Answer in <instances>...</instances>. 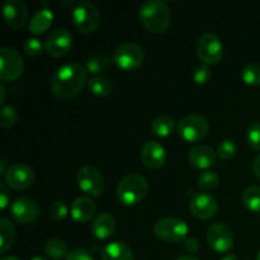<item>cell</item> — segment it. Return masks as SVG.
<instances>
[{
  "label": "cell",
  "instance_id": "6da1fadb",
  "mask_svg": "<svg viewBox=\"0 0 260 260\" xmlns=\"http://www.w3.org/2000/svg\"><path fill=\"white\" fill-rule=\"evenodd\" d=\"M88 81V71L79 63H68L56 70L51 79V91L58 99L78 95Z\"/></svg>",
  "mask_w": 260,
  "mask_h": 260
},
{
  "label": "cell",
  "instance_id": "7a4b0ae2",
  "mask_svg": "<svg viewBox=\"0 0 260 260\" xmlns=\"http://www.w3.org/2000/svg\"><path fill=\"white\" fill-rule=\"evenodd\" d=\"M139 19L151 33H164L169 28L172 15L167 3L162 0H147L140 7Z\"/></svg>",
  "mask_w": 260,
  "mask_h": 260
},
{
  "label": "cell",
  "instance_id": "3957f363",
  "mask_svg": "<svg viewBox=\"0 0 260 260\" xmlns=\"http://www.w3.org/2000/svg\"><path fill=\"white\" fill-rule=\"evenodd\" d=\"M149 184L140 174H128L119 180L117 185V198L124 206H136L146 197Z\"/></svg>",
  "mask_w": 260,
  "mask_h": 260
},
{
  "label": "cell",
  "instance_id": "277c9868",
  "mask_svg": "<svg viewBox=\"0 0 260 260\" xmlns=\"http://www.w3.org/2000/svg\"><path fill=\"white\" fill-rule=\"evenodd\" d=\"M73 23L81 33H93L101 24V13L90 2H80L73 8Z\"/></svg>",
  "mask_w": 260,
  "mask_h": 260
},
{
  "label": "cell",
  "instance_id": "5b68a950",
  "mask_svg": "<svg viewBox=\"0 0 260 260\" xmlns=\"http://www.w3.org/2000/svg\"><path fill=\"white\" fill-rule=\"evenodd\" d=\"M145 61V51L136 43H122L114 50L113 62L123 71H134Z\"/></svg>",
  "mask_w": 260,
  "mask_h": 260
},
{
  "label": "cell",
  "instance_id": "8992f818",
  "mask_svg": "<svg viewBox=\"0 0 260 260\" xmlns=\"http://www.w3.org/2000/svg\"><path fill=\"white\" fill-rule=\"evenodd\" d=\"M196 52L205 65H216L223 57V45L213 33H203L196 43Z\"/></svg>",
  "mask_w": 260,
  "mask_h": 260
},
{
  "label": "cell",
  "instance_id": "52a82bcc",
  "mask_svg": "<svg viewBox=\"0 0 260 260\" xmlns=\"http://www.w3.org/2000/svg\"><path fill=\"white\" fill-rule=\"evenodd\" d=\"M210 131L208 121L202 116L190 114L180 119L178 124V135L185 142H200Z\"/></svg>",
  "mask_w": 260,
  "mask_h": 260
},
{
  "label": "cell",
  "instance_id": "ba28073f",
  "mask_svg": "<svg viewBox=\"0 0 260 260\" xmlns=\"http://www.w3.org/2000/svg\"><path fill=\"white\" fill-rule=\"evenodd\" d=\"M24 70V62L17 50L3 47L0 50V79L5 83H12L20 78Z\"/></svg>",
  "mask_w": 260,
  "mask_h": 260
},
{
  "label": "cell",
  "instance_id": "9c48e42d",
  "mask_svg": "<svg viewBox=\"0 0 260 260\" xmlns=\"http://www.w3.org/2000/svg\"><path fill=\"white\" fill-rule=\"evenodd\" d=\"M188 225L183 220L174 217H165L157 221L154 226V233L160 240L167 243H178L184 240L188 235Z\"/></svg>",
  "mask_w": 260,
  "mask_h": 260
},
{
  "label": "cell",
  "instance_id": "30bf717a",
  "mask_svg": "<svg viewBox=\"0 0 260 260\" xmlns=\"http://www.w3.org/2000/svg\"><path fill=\"white\" fill-rule=\"evenodd\" d=\"M79 188L91 197H99L104 192V178L93 165L81 167L78 172Z\"/></svg>",
  "mask_w": 260,
  "mask_h": 260
},
{
  "label": "cell",
  "instance_id": "8fae6325",
  "mask_svg": "<svg viewBox=\"0 0 260 260\" xmlns=\"http://www.w3.org/2000/svg\"><path fill=\"white\" fill-rule=\"evenodd\" d=\"M207 243L216 253H228L234 246V234L225 223H213L207 231Z\"/></svg>",
  "mask_w": 260,
  "mask_h": 260
},
{
  "label": "cell",
  "instance_id": "7c38bea8",
  "mask_svg": "<svg viewBox=\"0 0 260 260\" xmlns=\"http://www.w3.org/2000/svg\"><path fill=\"white\" fill-rule=\"evenodd\" d=\"M73 47V35L66 28H58L48 35L45 50L52 57H63Z\"/></svg>",
  "mask_w": 260,
  "mask_h": 260
},
{
  "label": "cell",
  "instance_id": "4fadbf2b",
  "mask_svg": "<svg viewBox=\"0 0 260 260\" xmlns=\"http://www.w3.org/2000/svg\"><path fill=\"white\" fill-rule=\"evenodd\" d=\"M35 182V172L27 164H14L5 173V183L12 189L24 190Z\"/></svg>",
  "mask_w": 260,
  "mask_h": 260
},
{
  "label": "cell",
  "instance_id": "5bb4252c",
  "mask_svg": "<svg viewBox=\"0 0 260 260\" xmlns=\"http://www.w3.org/2000/svg\"><path fill=\"white\" fill-rule=\"evenodd\" d=\"M190 213L198 220H210L217 213L218 203L216 198H213L207 193H196L189 203Z\"/></svg>",
  "mask_w": 260,
  "mask_h": 260
},
{
  "label": "cell",
  "instance_id": "9a60e30c",
  "mask_svg": "<svg viewBox=\"0 0 260 260\" xmlns=\"http://www.w3.org/2000/svg\"><path fill=\"white\" fill-rule=\"evenodd\" d=\"M10 213L18 223L27 225V223L35 222L37 220L38 215H40V208H38L37 203L30 198L20 197L12 203Z\"/></svg>",
  "mask_w": 260,
  "mask_h": 260
},
{
  "label": "cell",
  "instance_id": "2e32d148",
  "mask_svg": "<svg viewBox=\"0 0 260 260\" xmlns=\"http://www.w3.org/2000/svg\"><path fill=\"white\" fill-rule=\"evenodd\" d=\"M4 19L9 27L14 29L24 27L28 20L27 5L22 0H8L3 7Z\"/></svg>",
  "mask_w": 260,
  "mask_h": 260
},
{
  "label": "cell",
  "instance_id": "e0dca14e",
  "mask_svg": "<svg viewBox=\"0 0 260 260\" xmlns=\"http://www.w3.org/2000/svg\"><path fill=\"white\" fill-rule=\"evenodd\" d=\"M142 164L151 170H157L164 167L167 160L165 149L157 141H147L140 152Z\"/></svg>",
  "mask_w": 260,
  "mask_h": 260
},
{
  "label": "cell",
  "instance_id": "ac0fdd59",
  "mask_svg": "<svg viewBox=\"0 0 260 260\" xmlns=\"http://www.w3.org/2000/svg\"><path fill=\"white\" fill-rule=\"evenodd\" d=\"M188 159L196 169H210L216 164V154L207 145H196L190 149Z\"/></svg>",
  "mask_w": 260,
  "mask_h": 260
},
{
  "label": "cell",
  "instance_id": "d6986e66",
  "mask_svg": "<svg viewBox=\"0 0 260 260\" xmlns=\"http://www.w3.org/2000/svg\"><path fill=\"white\" fill-rule=\"evenodd\" d=\"M114 231H116V220L108 212L99 213L91 223V234L101 240L109 239Z\"/></svg>",
  "mask_w": 260,
  "mask_h": 260
},
{
  "label": "cell",
  "instance_id": "ffe728a7",
  "mask_svg": "<svg viewBox=\"0 0 260 260\" xmlns=\"http://www.w3.org/2000/svg\"><path fill=\"white\" fill-rule=\"evenodd\" d=\"M95 213V205L88 197H78L71 203V217L76 222H88Z\"/></svg>",
  "mask_w": 260,
  "mask_h": 260
},
{
  "label": "cell",
  "instance_id": "44dd1931",
  "mask_svg": "<svg viewBox=\"0 0 260 260\" xmlns=\"http://www.w3.org/2000/svg\"><path fill=\"white\" fill-rule=\"evenodd\" d=\"M102 260H135V258L127 244L114 241L102 250Z\"/></svg>",
  "mask_w": 260,
  "mask_h": 260
},
{
  "label": "cell",
  "instance_id": "7402d4cb",
  "mask_svg": "<svg viewBox=\"0 0 260 260\" xmlns=\"http://www.w3.org/2000/svg\"><path fill=\"white\" fill-rule=\"evenodd\" d=\"M53 20V13L50 9L45 8V9H41L33 15V18L30 19L29 23V32L33 35H42L45 33L48 28L51 27Z\"/></svg>",
  "mask_w": 260,
  "mask_h": 260
},
{
  "label": "cell",
  "instance_id": "603a6c76",
  "mask_svg": "<svg viewBox=\"0 0 260 260\" xmlns=\"http://www.w3.org/2000/svg\"><path fill=\"white\" fill-rule=\"evenodd\" d=\"M15 239V230L9 218H0V253L5 254L10 248Z\"/></svg>",
  "mask_w": 260,
  "mask_h": 260
},
{
  "label": "cell",
  "instance_id": "cb8c5ba5",
  "mask_svg": "<svg viewBox=\"0 0 260 260\" xmlns=\"http://www.w3.org/2000/svg\"><path fill=\"white\" fill-rule=\"evenodd\" d=\"M241 202L250 212L260 213V187L251 185L246 188L241 196Z\"/></svg>",
  "mask_w": 260,
  "mask_h": 260
},
{
  "label": "cell",
  "instance_id": "d4e9b609",
  "mask_svg": "<svg viewBox=\"0 0 260 260\" xmlns=\"http://www.w3.org/2000/svg\"><path fill=\"white\" fill-rule=\"evenodd\" d=\"M88 89L91 94L96 96H107L113 91V85L111 81L103 76H95L88 83Z\"/></svg>",
  "mask_w": 260,
  "mask_h": 260
},
{
  "label": "cell",
  "instance_id": "484cf974",
  "mask_svg": "<svg viewBox=\"0 0 260 260\" xmlns=\"http://www.w3.org/2000/svg\"><path fill=\"white\" fill-rule=\"evenodd\" d=\"M174 119L168 116H159L152 121L151 129L156 136L168 137L174 131Z\"/></svg>",
  "mask_w": 260,
  "mask_h": 260
},
{
  "label": "cell",
  "instance_id": "4316f807",
  "mask_svg": "<svg viewBox=\"0 0 260 260\" xmlns=\"http://www.w3.org/2000/svg\"><path fill=\"white\" fill-rule=\"evenodd\" d=\"M45 251L51 259H55V260H61L68 256V254L70 251L68 250V245L63 243L62 240L60 239H51L46 243L45 246Z\"/></svg>",
  "mask_w": 260,
  "mask_h": 260
},
{
  "label": "cell",
  "instance_id": "83f0119b",
  "mask_svg": "<svg viewBox=\"0 0 260 260\" xmlns=\"http://www.w3.org/2000/svg\"><path fill=\"white\" fill-rule=\"evenodd\" d=\"M113 57H109L107 55H98L86 60V71L90 74H99L108 68L112 62Z\"/></svg>",
  "mask_w": 260,
  "mask_h": 260
},
{
  "label": "cell",
  "instance_id": "f1b7e54d",
  "mask_svg": "<svg viewBox=\"0 0 260 260\" xmlns=\"http://www.w3.org/2000/svg\"><path fill=\"white\" fill-rule=\"evenodd\" d=\"M241 79L250 86L260 85V66L256 63H248L241 70Z\"/></svg>",
  "mask_w": 260,
  "mask_h": 260
},
{
  "label": "cell",
  "instance_id": "f546056e",
  "mask_svg": "<svg viewBox=\"0 0 260 260\" xmlns=\"http://www.w3.org/2000/svg\"><path fill=\"white\" fill-rule=\"evenodd\" d=\"M220 183V177L213 170H206L198 177V187L202 190H212Z\"/></svg>",
  "mask_w": 260,
  "mask_h": 260
},
{
  "label": "cell",
  "instance_id": "4dcf8cb0",
  "mask_svg": "<svg viewBox=\"0 0 260 260\" xmlns=\"http://www.w3.org/2000/svg\"><path fill=\"white\" fill-rule=\"evenodd\" d=\"M238 152V145L233 140H223L217 147V156L222 160H230Z\"/></svg>",
  "mask_w": 260,
  "mask_h": 260
},
{
  "label": "cell",
  "instance_id": "1f68e13d",
  "mask_svg": "<svg viewBox=\"0 0 260 260\" xmlns=\"http://www.w3.org/2000/svg\"><path fill=\"white\" fill-rule=\"evenodd\" d=\"M193 80L198 85H206V84L210 83V80L212 79V71H211L210 66L205 65V63H201V65L196 66L194 70H193Z\"/></svg>",
  "mask_w": 260,
  "mask_h": 260
},
{
  "label": "cell",
  "instance_id": "d6a6232c",
  "mask_svg": "<svg viewBox=\"0 0 260 260\" xmlns=\"http://www.w3.org/2000/svg\"><path fill=\"white\" fill-rule=\"evenodd\" d=\"M18 113L15 111L14 107L12 106H5L3 107L0 111V124L4 128H10L17 123Z\"/></svg>",
  "mask_w": 260,
  "mask_h": 260
},
{
  "label": "cell",
  "instance_id": "836d02e7",
  "mask_svg": "<svg viewBox=\"0 0 260 260\" xmlns=\"http://www.w3.org/2000/svg\"><path fill=\"white\" fill-rule=\"evenodd\" d=\"M245 137H246V142H248L249 147L259 151L260 150V123L259 122H254V123H251L250 126H249Z\"/></svg>",
  "mask_w": 260,
  "mask_h": 260
},
{
  "label": "cell",
  "instance_id": "e575fe53",
  "mask_svg": "<svg viewBox=\"0 0 260 260\" xmlns=\"http://www.w3.org/2000/svg\"><path fill=\"white\" fill-rule=\"evenodd\" d=\"M23 48H24V52L28 56H35L36 57V56H40L42 53L45 45H42V42L40 40H37V38H29V40H27L24 42Z\"/></svg>",
  "mask_w": 260,
  "mask_h": 260
},
{
  "label": "cell",
  "instance_id": "d590c367",
  "mask_svg": "<svg viewBox=\"0 0 260 260\" xmlns=\"http://www.w3.org/2000/svg\"><path fill=\"white\" fill-rule=\"evenodd\" d=\"M50 216L55 220H63V218L68 216V207L63 202H60V201H56L52 205L50 206Z\"/></svg>",
  "mask_w": 260,
  "mask_h": 260
},
{
  "label": "cell",
  "instance_id": "8d00e7d4",
  "mask_svg": "<svg viewBox=\"0 0 260 260\" xmlns=\"http://www.w3.org/2000/svg\"><path fill=\"white\" fill-rule=\"evenodd\" d=\"M66 260H94V258L84 249H74L68 254Z\"/></svg>",
  "mask_w": 260,
  "mask_h": 260
},
{
  "label": "cell",
  "instance_id": "74e56055",
  "mask_svg": "<svg viewBox=\"0 0 260 260\" xmlns=\"http://www.w3.org/2000/svg\"><path fill=\"white\" fill-rule=\"evenodd\" d=\"M8 203H9V192H8V188L4 183L0 184V208L3 211L8 207Z\"/></svg>",
  "mask_w": 260,
  "mask_h": 260
},
{
  "label": "cell",
  "instance_id": "f35d334b",
  "mask_svg": "<svg viewBox=\"0 0 260 260\" xmlns=\"http://www.w3.org/2000/svg\"><path fill=\"white\" fill-rule=\"evenodd\" d=\"M184 249L190 254L197 253L198 249H200V243H198L197 239L189 238L184 241Z\"/></svg>",
  "mask_w": 260,
  "mask_h": 260
},
{
  "label": "cell",
  "instance_id": "ab89813d",
  "mask_svg": "<svg viewBox=\"0 0 260 260\" xmlns=\"http://www.w3.org/2000/svg\"><path fill=\"white\" fill-rule=\"evenodd\" d=\"M253 172H254V174H255V177L260 180V155H258V156H256V159L254 160Z\"/></svg>",
  "mask_w": 260,
  "mask_h": 260
},
{
  "label": "cell",
  "instance_id": "60d3db41",
  "mask_svg": "<svg viewBox=\"0 0 260 260\" xmlns=\"http://www.w3.org/2000/svg\"><path fill=\"white\" fill-rule=\"evenodd\" d=\"M0 94H2V96H0V104H3L5 101V88L3 84L0 85Z\"/></svg>",
  "mask_w": 260,
  "mask_h": 260
},
{
  "label": "cell",
  "instance_id": "b9f144b4",
  "mask_svg": "<svg viewBox=\"0 0 260 260\" xmlns=\"http://www.w3.org/2000/svg\"><path fill=\"white\" fill-rule=\"evenodd\" d=\"M177 260H198V259L194 258V256H192V255H182V256H179Z\"/></svg>",
  "mask_w": 260,
  "mask_h": 260
},
{
  "label": "cell",
  "instance_id": "7bdbcfd3",
  "mask_svg": "<svg viewBox=\"0 0 260 260\" xmlns=\"http://www.w3.org/2000/svg\"><path fill=\"white\" fill-rule=\"evenodd\" d=\"M221 260H238V258H236V255H234V254H228V255L223 256Z\"/></svg>",
  "mask_w": 260,
  "mask_h": 260
},
{
  "label": "cell",
  "instance_id": "ee69618b",
  "mask_svg": "<svg viewBox=\"0 0 260 260\" xmlns=\"http://www.w3.org/2000/svg\"><path fill=\"white\" fill-rule=\"evenodd\" d=\"M5 161L4 160H2V162H0V174H5Z\"/></svg>",
  "mask_w": 260,
  "mask_h": 260
},
{
  "label": "cell",
  "instance_id": "f6af8a7d",
  "mask_svg": "<svg viewBox=\"0 0 260 260\" xmlns=\"http://www.w3.org/2000/svg\"><path fill=\"white\" fill-rule=\"evenodd\" d=\"M2 260H20V259L17 258V256L9 255V256H4V258H2Z\"/></svg>",
  "mask_w": 260,
  "mask_h": 260
},
{
  "label": "cell",
  "instance_id": "bcb514c9",
  "mask_svg": "<svg viewBox=\"0 0 260 260\" xmlns=\"http://www.w3.org/2000/svg\"><path fill=\"white\" fill-rule=\"evenodd\" d=\"M30 260H48V259L45 258V256H35V258Z\"/></svg>",
  "mask_w": 260,
  "mask_h": 260
},
{
  "label": "cell",
  "instance_id": "7dc6e473",
  "mask_svg": "<svg viewBox=\"0 0 260 260\" xmlns=\"http://www.w3.org/2000/svg\"><path fill=\"white\" fill-rule=\"evenodd\" d=\"M255 260H260V251H259L258 255H256V259H255Z\"/></svg>",
  "mask_w": 260,
  "mask_h": 260
}]
</instances>
